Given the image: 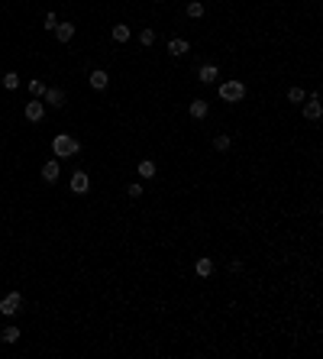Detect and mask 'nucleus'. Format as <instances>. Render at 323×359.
<instances>
[{"label":"nucleus","instance_id":"f3484780","mask_svg":"<svg viewBox=\"0 0 323 359\" xmlns=\"http://www.w3.org/2000/svg\"><path fill=\"white\" fill-rule=\"evenodd\" d=\"M188 16H191V20H200V16H204V3H200V0H191V3H188Z\"/></svg>","mask_w":323,"mask_h":359},{"label":"nucleus","instance_id":"6e6552de","mask_svg":"<svg viewBox=\"0 0 323 359\" xmlns=\"http://www.w3.org/2000/svg\"><path fill=\"white\" fill-rule=\"evenodd\" d=\"M87 81H91V87H94V91H104V87L110 84V75H107L104 68H94V71H91V78H87Z\"/></svg>","mask_w":323,"mask_h":359},{"label":"nucleus","instance_id":"5701e85b","mask_svg":"<svg viewBox=\"0 0 323 359\" xmlns=\"http://www.w3.org/2000/svg\"><path fill=\"white\" fill-rule=\"evenodd\" d=\"M139 42H142V46H152V42H155V32L152 29H142V32H139Z\"/></svg>","mask_w":323,"mask_h":359},{"label":"nucleus","instance_id":"4468645a","mask_svg":"<svg viewBox=\"0 0 323 359\" xmlns=\"http://www.w3.org/2000/svg\"><path fill=\"white\" fill-rule=\"evenodd\" d=\"M188 49H191V46H188V39H171L168 42V52L175 55V58H178V55H185Z\"/></svg>","mask_w":323,"mask_h":359},{"label":"nucleus","instance_id":"f257e3e1","mask_svg":"<svg viewBox=\"0 0 323 359\" xmlns=\"http://www.w3.org/2000/svg\"><path fill=\"white\" fill-rule=\"evenodd\" d=\"M81 152V142L75 139V136H68V133H58L52 139V156L55 159H71V156H78Z\"/></svg>","mask_w":323,"mask_h":359},{"label":"nucleus","instance_id":"4be33fe9","mask_svg":"<svg viewBox=\"0 0 323 359\" xmlns=\"http://www.w3.org/2000/svg\"><path fill=\"white\" fill-rule=\"evenodd\" d=\"M230 146H233V139H230V136H216V139H214V149H220V152H226Z\"/></svg>","mask_w":323,"mask_h":359},{"label":"nucleus","instance_id":"ddd939ff","mask_svg":"<svg viewBox=\"0 0 323 359\" xmlns=\"http://www.w3.org/2000/svg\"><path fill=\"white\" fill-rule=\"evenodd\" d=\"M155 172H159V168H155L152 159H142V162H139V175H142V178H155Z\"/></svg>","mask_w":323,"mask_h":359},{"label":"nucleus","instance_id":"9d476101","mask_svg":"<svg viewBox=\"0 0 323 359\" xmlns=\"http://www.w3.org/2000/svg\"><path fill=\"white\" fill-rule=\"evenodd\" d=\"M304 117L307 120H320V101H317V94H310V101L304 104Z\"/></svg>","mask_w":323,"mask_h":359},{"label":"nucleus","instance_id":"aec40b11","mask_svg":"<svg viewBox=\"0 0 323 359\" xmlns=\"http://www.w3.org/2000/svg\"><path fill=\"white\" fill-rule=\"evenodd\" d=\"M29 94H32V97H42V94H46V84H42L39 78H32L29 81Z\"/></svg>","mask_w":323,"mask_h":359},{"label":"nucleus","instance_id":"20e7f679","mask_svg":"<svg viewBox=\"0 0 323 359\" xmlns=\"http://www.w3.org/2000/svg\"><path fill=\"white\" fill-rule=\"evenodd\" d=\"M42 117H46V104L39 101V97H36V101H29V104H26V120H29V123H39Z\"/></svg>","mask_w":323,"mask_h":359},{"label":"nucleus","instance_id":"7ed1b4c3","mask_svg":"<svg viewBox=\"0 0 323 359\" xmlns=\"http://www.w3.org/2000/svg\"><path fill=\"white\" fill-rule=\"evenodd\" d=\"M20 304H23L20 291H10V295L0 301V314H3V317H13V314H20Z\"/></svg>","mask_w":323,"mask_h":359},{"label":"nucleus","instance_id":"0eeeda50","mask_svg":"<svg viewBox=\"0 0 323 359\" xmlns=\"http://www.w3.org/2000/svg\"><path fill=\"white\" fill-rule=\"evenodd\" d=\"M87 188H91V178H87L84 172L71 175V191H75V194H87Z\"/></svg>","mask_w":323,"mask_h":359},{"label":"nucleus","instance_id":"b1692460","mask_svg":"<svg viewBox=\"0 0 323 359\" xmlns=\"http://www.w3.org/2000/svg\"><path fill=\"white\" fill-rule=\"evenodd\" d=\"M55 26H58V16H55V13H46V29H55Z\"/></svg>","mask_w":323,"mask_h":359},{"label":"nucleus","instance_id":"2eb2a0df","mask_svg":"<svg viewBox=\"0 0 323 359\" xmlns=\"http://www.w3.org/2000/svg\"><path fill=\"white\" fill-rule=\"evenodd\" d=\"M207 110H210L207 101H194V104H191V117H194V120H204V117H207Z\"/></svg>","mask_w":323,"mask_h":359},{"label":"nucleus","instance_id":"dca6fc26","mask_svg":"<svg viewBox=\"0 0 323 359\" xmlns=\"http://www.w3.org/2000/svg\"><path fill=\"white\" fill-rule=\"evenodd\" d=\"M0 340H3V343H16V340H20V327H3Z\"/></svg>","mask_w":323,"mask_h":359},{"label":"nucleus","instance_id":"412c9836","mask_svg":"<svg viewBox=\"0 0 323 359\" xmlns=\"http://www.w3.org/2000/svg\"><path fill=\"white\" fill-rule=\"evenodd\" d=\"M288 101L291 104H304V87H291V91H288Z\"/></svg>","mask_w":323,"mask_h":359},{"label":"nucleus","instance_id":"6ab92c4d","mask_svg":"<svg viewBox=\"0 0 323 359\" xmlns=\"http://www.w3.org/2000/svg\"><path fill=\"white\" fill-rule=\"evenodd\" d=\"M130 36H133V32H130V26H123V23H120V26H113V39H116V42H126Z\"/></svg>","mask_w":323,"mask_h":359},{"label":"nucleus","instance_id":"1a4fd4ad","mask_svg":"<svg viewBox=\"0 0 323 359\" xmlns=\"http://www.w3.org/2000/svg\"><path fill=\"white\" fill-rule=\"evenodd\" d=\"M52 32H55V39H58V42H71V39H75V26H71V23H58Z\"/></svg>","mask_w":323,"mask_h":359},{"label":"nucleus","instance_id":"a211bd4d","mask_svg":"<svg viewBox=\"0 0 323 359\" xmlns=\"http://www.w3.org/2000/svg\"><path fill=\"white\" fill-rule=\"evenodd\" d=\"M3 87H7V91H16V87H20V75H16V71H7V75H3Z\"/></svg>","mask_w":323,"mask_h":359},{"label":"nucleus","instance_id":"f03ea898","mask_svg":"<svg viewBox=\"0 0 323 359\" xmlns=\"http://www.w3.org/2000/svg\"><path fill=\"white\" fill-rule=\"evenodd\" d=\"M220 97H223L226 104H236V101H242V97H246V84H242V81H236V78L223 81V84H220Z\"/></svg>","mask_w":323,"mask_h":359},{"label":"nucleus","instance_id":"9b49d317","mask_svg":"<svg viewBox=\"0 0 323 359\" xmlns=\"http://www.w3.org/2000/svg\"><path fill=\"white\" fill-rule=\"evenodd\" d=\"M200 81H204V84H214L216 78H220V71H216V65H200Z\"/></svg>","mask_w":323,"mask_h":359},{"label":"nucleus","instance_id":"f8f14e48","mask_svg":"<svg viewBox=\"0 0 323 359\" xmlns=\"http://www.w3.org/2000/svg\"><path fill=\"white\" fill-rule=\"evenodd\" d=\"M194 272H197L200 278H210V275H214V259H197V262H194Z\"/></svg>","mask_w":323,"mask_h":359},{"label":"nucleus","instance_id":"423d86ee","mask_svg":"<svg viewBox=\"0 0 323 359\" xmlns=\"http://www.w3.org/2000/svg\"><path fill=\"white\" fill-rule=\"evenodd\" d=\"M58 175H62V168H58V159H49L46 165H42V181H58Z\"/></svg>","mask_w":323,"mask_h":359},{"label":"nucleus","instance_id":"393cba45","mask_svg":"<svg viewBox=\"0 0 323 359\" xmlns=\"http://www.w3.org/2000/svg\"><path fill=\"white\" fill-rule=\"evenodd\" d=\"M126 191H130V197H139V194H142V185H130Z\"/></svg>","mask_w":323,"mask_h":359},{"label":"nucleus","instance_id":"39448f33","mask_svg":"<svg viewBox=\"0 0 323 359\" xmlns=\"http://www.w3.org/2000/svg\"><path fill=\"white\" fill-rule=\"evenodd\" d=\"M42 97H46L42 104H49V107H62V104H65V91H62V87H46Z\"/></svg>","mask_w":323,"mask_h":359}]
</instances>
